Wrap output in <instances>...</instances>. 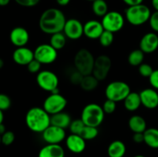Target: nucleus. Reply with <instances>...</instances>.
I'll return each instance as SVG.
<instances>
[{"label":"nucleus","instance_id":"b1692460","mask_svg":"<svg viewBox=\"0 0 158 157\" xmlns=\"http://www.w3.org/2000/svg\"><path fill=\"white\" fill-rule=\"evenodd\" d=\"M127 148L124 143L120 140H114L107 148L109 157H123L126 153Z\"/></svg>","mask_w":158,"mask_h":157},{"label":"nucleus","instance_id":"a19ab883","mask_svg":"<svg viewBox=\"0 0 158 157\" xmlns=\"http://www.w3.org/2000/svg\"><path fill=\"white\" fill-rule=\"evenodd\" d=\"M149 82L154 89H158V69L154 70L153 73L149 77Z\"/></svg>","mask_w":158,"mask_h":157},{"label":"nucleus","instance_id":"3c124183","mask_svg":"<svg viewBox=\"0 0 158 157\" xmlns=\"http://www.w3.org/2000/svg\"><path fill=\"white\" fill-rule=\"evenodd\" d=\"M134 157H145L144 155H135V156H134Z\"/></svg>","mask_w":158,"mask_h":157},{"label":"nucleus","instance_id":"f03ea898","mask_svg":"<svg viewBox=\"0 0 158 157\" xmlns=\"http://www.w3.org/2000/svg\"><path fill=\"white\" fill-rule=\"evenodd\" d=\"M26 123L31 131L42 133L51 125L50 115L41 107H32L26 115Z\"/></svg>","mask_w":158,"mask_h":157},{"label":"nucleus","instance_id":"72a5a7b5","mask_svg":"<svg viewBox=\"0 0 158 157\" xmlns=\"http://www.w3.org/2000/svg\"><path fill=\"white\" fill-rule=\"evenodd\" d=\"M102 108H103L105 113L111 114L116 110V109H117V103L113 101V100L106 99V101L103 103Z\"/></svg>","mask_w":158,"mask_h":157},{"label":"nucleus","instance_id":"1a4fd4ad","mask_svg":"<svg viewBox=\"0 0 158 157\" xmlns=\"http://www.w3.org/2000/svg\"><path fill=\"white\" fill-rule=\"evenodd\" d=\"M36 83L42 89L52 92L58 89L59 78L52 71L43 70L37 73Z\"/></svg>","mask_w":158,"mask_h":157},{"label":"nucleus","instance_id":"9d476101","mask_svg":"<svg viewBox=\"0 0 158 157\" xmlns=\"http://www.w3.org/2000/svg\"><path fill=\"white\" fill-rule=\"evenodd\" d=\"M34 58L41 64H51L57 58V50L50 44H41L34 50Z\"/></svg>","mask_w":158,"mask_h":157},{"label":"nucleus","instance_id":"79ce46f5","mask_svg":"<svg viewBox=\"0 0 158 157\" xmlns=\"http://www.w3.org/2000/svg\"><path fill=\"white\" fill-rule=\"evenodd\" d=\"M133 140L136 143H144V136H143V132H136L133 135Z\"/></svg>","mask_w":158,"mask_h":157},{"label":"nucleus","instance_id":"5fc2aeb1","mask_svg":"<svg viewBox=\"0 0 158 157\" xmlns=\"http://www.w3.org/2000/svg\"><path fill=\"white\" fill-rule=\"evenodd\" d=\"M157 61H158V56H157Z\"/></svg>","mask_w":158,"mask_h":157},{"label":"nucleus","instance_id":"c85d7f7f","mask_svg":"<svg viewBox=\"0 0 158 157\" xmlns=\"http://www.w3.org/2000/svg\"><path fill=\"white\" fill-rule=\"evenodd\" d=\"M92 9L97 16L103 17L108 12L107 3L105 0H95L93 2Z\"/></svg>","mask_w":158,"mask_h":157},{"label":"nucleus","instance_id":"cd10ccee","mask_svg":"<svg viewBox=\"0 0 158 157\" xmlns=\"http://www.w3.org/2000/svg\"><path fill=\"white\" fill-rule=\"evenodd\" d=\"M144 59V52L139 49H135L129 54L127 61L132 66H139L143 63Z\"/></svg>","mask_w":158,"mask_h":157},{"label":"nucleus","instance_id":"9b49d317","mask_svg":"<svg viewBox=\"0 0 158 157\" xmlns=\"http://www.w3.org/2000/svg\"><path fill=\"white\" fill-rule=\"evenodd\" d=\"M112 66L110 58L106 55H100L95 58L93 75L99 80L102 81L107 77Z\"/></svg>","mask_w":158,"mask_h":157},{"label":"nucleus","instance_id":"de8ad7c7","mask_svg":"<svg viewBox=\"0 0 158 157\" xmlns=\"http://www.w3.org/2000/svg\"><path fill=\"white\" fill-rule=\"evenodd\" d=\"M10 2V0H0V6H6Z\"/></svg>","mask_w":158,"mask_h":157},{"label":"nucleus","instance_id":"37998d69","mask_svg":"<svg viewBox=\"0 0 158 157\" xmlns=\"http://www.w3.org/2000/svg\"><path fill=\"white\" fill-rule=\"evenodd\" d=\"M123 2L125 4L127 5L128 6H136V5L142 4L143 0H123Z\"/></svg>","mask_w":158,"mask_h":157},{"label":"nucleus","instance_id":"c03bdc74","mask_svg":"<svg viewBox=\"0 0 158 157\" xmlns=\"http://www.w3.org/2000/svg\"><path fill=\"white\" fill-rule=\"evenodd\" d=\"M70 0H56V2L60 6H66L69 3Z\"/></svg>","mask_w":158,"mask_h":157},{"label":"nucleus","instance_id":"412c9836","mask_svg":"<svg viewBox=\"0 0 158 157\" xmlns=\"http://www.w3.org/2000/svg\"><path fill=\"white\" fill-rule=\"evenodd\" d=\"M50 122L51 125L52 126L66 129V128L69 127L72 119L69 114L64 112H61L50 115Z\"/></svg>","mask_w":158,"mask_h":157},{"label":"nucleus","instance_id":"20e7f679","mask_svg":"<svg viewBox=\"0 0 158 157\" xmlns=\"http://www.w3.org/2000/svg\"><path fill=\"white\" fill-rule=\"evenodd\" d=\"M151 15V9L143 3L128 6L125 11V18L128 22L134 26H142L149 21Z\"/></svg>","mask_w":158,"mask_h":157},{"label":"nucleus","instance_id":"0eeeda50","mask_svg":"<svg viewBox=\"0 0 158 157\" xmlns=\"http://www.w3.org/2000/svg\"><path fill=\"white\" fill-rule=\"evenodd\" d=\"M67 106V100L63 95L58 93H51L48 95L43 103V109L50 115L63 112Z\"/></svg>","mask_w":158,"mask_h":157},{"label":"nucleus","instance_id":"7c9ffc66","mask_svg":"<svg viewBox=\"0 0 158 157\" xmlns=\"http://www.w3.org/2000/svg\"><path fill=\"white\" fill-rule=\"evenodd\" d=\"M85 126H86V125L82 121L81 119H77L72 120L69 128L71 133L80 135Z\"/></svg>","mask_w":158,"mask_h":157},{"label":"nucleus","instance_id":"ea45409f","mask_svg":"<svg viewBox=\"0 0 158 157\" xmlns=\"http://www.w3.org/2000/svg\"><path fill=\"white\" fill-rule=\"evenodd\" d=\"M15 2L23 7H33L37 6L40 0H15Z\"/></svg>","mask_w":158,"mask_h":157},{"label":"nucleus","instance_id":"423d86ee","mask_svg":"<svg viewBox=\"0 0 158 157\" xmlns=\"http://www.w3.org/2000/svg\"><path fill=\"white\" fill-rule=\"evenodd\" d=\"M131 87L123 81H114L110 83L105 89L106 99L118 103L123 101L131 92Z\"/></svg>","mask_w":158,"mask_h":157},{"label":"nucleus","instance_id":"7ed1b4c3","mask_svg":"<svg viewBox=\"0 0 158 157\" xmlns=\"http://www.w3.org/2000/svg\"><path fill=\"white\" fill-rule=\"evenodd\" d=\"M105 112L102 106L97 103H89L81 112V119L86 126L98 128L104 120Z\"/></svg>","mask_w":158,"mask_h":157},{"label":"nucleus","instance_id":"6e6552de","mask_svg":"<svg viewBox=\"0 0 158 157\" xmlns=\"http://www.w3.org/2000/svg\"><path fill=\"white\" fill-rule=\"evenodd\" d=\"M101 22L104 30L114 33L123 29L124 26L125 19L120 12L117 11H110L103 17Z\"/></svg>","mask_w":158,"mask_h":157},{"label":"nucleus","instance_id":"ddd939ff","mask_svg":"<svg viewBox=\"0 0 158 157\" xmlns=\"http://www.w3.org/2000/svg\"><path fill=\"white\" fill-rule=\"evenodd\" d=\"M63 32L66 38L77 40L81 38L83 34V25L77 18H69L66 20Z\"/></svg>","mask_w":158,"mask_h":157},{"label":"nucleus","instance_id":"c756f323","mask_svg":"<svg viewBox=\"0 0 158 157\" xmlns=\"http://www.w3.org/2000/svg\"><path fill=\"white\" fill-rule=\"evenodd\" d=\"M99 134V130L97 127H93V126H86L83 129V132H81L80 135L85 140H92L97 138Z\"/></svg>","mask_w":158,"mask_h":157},{"label":"nucleus","instance_id":"2eb2a0df","mask_svg":"<svg viewBox=\"0 0 158 157\" xmlns=\"http://www.w3.org/2000/svg\"><path fill=\"white\" fill-rule=\"evenodd\" d=\"M140 49L144 53H152L158 48V35L155 32H148L141 38L140 41Z\"/></svg>","mask_w":158,"mask_h":157},{"label":"nucleus","instance_id":"c9c22d12","mask_svg":"<svg viewBox=\"0 0 158 157\" xmlns=\"http://www.w3.org/2000/svg\"><path fill=\"white\" fill-rule=\"evenodd\" d=\"M15 141V134L12 131H6L2 135V143L5 146H10Z\"/></svg>","mask_w":158,"mask_h":157},{"label":"nucleus","instance_id":"5701e85b","mask_svg":"<svg viewBox=\"0 0 158 157\" xmlns=\"http://www.w3.org/2000/svg\"><path fill=\"white\" fill-rule=\"evenodd\" d=\"M128 126L130 129L134 133L136 132H144L147 128L146 120L139 115H135L131 116L128 120Z\"/></svg>","mask_w":158,"mask_h":157},{"label":"nucleus","instance_id":"aec40b11","mask_svg":"<svg viewBox=\"0 0 158 157\" xmlns=\"http://www.w3.org/2000/svg\"><path fill=\"white\" fill-rule=\"evenodd\" d=\"M38 157H65V152L60 144H47L40 149Z\"/></svg>","mask_w":158,"mask_h":157},{"label":"nucleus","instance_id":"2f4dec72","mask_svg":"<svg viewBox=\"0 0 158 157\" xmlns=\"http://www.w3.org/2000/svg\"><path fill=\"white\" fill-rule=\"evenodd\" d=\"M98 39L102 46H103V47H109L110 45H112L113 42L114 40V33L109 32V31L104 30Z\"/></svg>","mask_w":158,"mask_h":157},{"label":"nucleus","instance_id":"bb28decb","mask_svg":"<svg viewBox=\"0 0 158 157\" xmlns=\"http://www.w3.org/2000/svg\"><path fill=\"white\" fill-rule=\"evenodd\" d=\"M49 44L57 51L63 49L66 44V36L63 32L53 34L50 37Z\"/></svg>","mask_w":158,"mask_h":157},{"label":"nucleus","instance_id":"49530a36","mask_svg":"<svg viewBox=\"0 0 158 157\" xmlns=\"http://www.w3.org/2000/svg\"><path fill=\"white\" fill-rule=\"evenodd\" d=\"M151 2H152V6L154 8V9L156 11H158V0H152Z\"/></svg>","mask_w":158,"mask_h":157},{"label":"nucleus","instance_id":"393cba45","mask_svg":"<svg viewBox=\"0 0 158 157\" xmlns=\"http://www.w3.org/2000/svg\"><path fill=\"white\" fill-rule=\"evenodd\" d=\"M144 143L152 149H158V129L148 128L143 132Z\"/></svg>","mask_w":158,"mask_h":157},{"label":"nucleus","instance_id":"09e8293b","mask_svg":"<svg viewBox=\"0 0 158 157\" xmlns=\"http://www.w3.org/2000/svg\"><path fill=\"white\" fill-rule=\"evenodd\" d=\"M3 120H4V114H3V111L0 109V124L3 123Z\"/></svg>","mask_w":158,"mask_h":157},{"label":"nucleus","instance_id":"6ab92c4d","mask_svg":"<svg viewBox=\"0 0 158 157\" xmlns=\"http://www.w3.org/2000/svg\"><path fill=\"white\" fill-rule=\"evenodd\" d=\"M141 104L145 108L154 109L158 106V92L154 89H144L140 92Z\"/></svg>","mask_w":158,"mask_h":157},{"label":"nucleus","instance_id":"a211bd4d","mask_svg":"<svg viewBox=\"0 0 158 157\" xmlns=\"http://www.w3.org/2000/svg\"><path fill=\"white\" fill-rule=\"evenodd\" d=\"M104 31L101 22L89 20L83 25V34L90 39H97Z\"/></svg>","mask_w":158,"mask_h":157},{"label":"nucleus","instance_id":"f704fd0d","mask_svg":"<svg viewBox=\"0 0 158 157\" xmlns=\"http://www.w3.org/2000/svg\"><path fill=\"white\" fill-rule=\"evenodd\" d=\"M12 101L9 95L6 94L0 93V109L2 111H6L10 108Z\"/></svg>","mask_w":158,"mask_h":157},{"label":"nucleus","instance_id":"473e14b6","mask_svg":"<svg viewBox=\"0 0 158 157\" xmlns=\"http://www.w3.org/2000/svg\"><path fill=\"white\" fill-rule=\"evenodd\" d=\"M138 72L140 75L143 77H148L149 78L151 74L154 72L152 66L148 63H142L138 66Z\"/></svg>","mask_w":158,"mask_h":157},{"label":"nucleus","instance_id":"39448f33","mask_svg":"<svg viewBox=\"0 0 158 157\" xmlns=\"http://www.w3.org/2000/svg\"><path fill=\"white\" fill-rule=\"evenodd\" d=\"M95 58L89 50L81 49L77 52L74 57V66L77 71L83 75L93 73Z\"/></svg>","mask_w":158,"mask_h":157},{"label":"nucleus","instance_id":"8fccbe9b","mask_svg":"<svg viewBox=\"0 0 158 157\" xmlns=\"http://www.w3.org/2000/svg\"><path fill=\"white\" fill-rule=\"evenodd\" d=\"M3 66H4V61L0 58V69H1Z\"/></svg>","mask_w":158,"mask_h":157},{"label":"nucleus","instance_id":"dca6fc26","mask_svg":"<svg viewBox=\"0 0 158 157\" xmlns=\"http://www.w3.org/2000/svg\"><path fill=\"white\" fill-rule=\"evenodd\" d=\"M34 58V51L26 46L17 48L12 54L13 61L20 66H27Z\"/></svg>","mask_w":158,"mask_h":157},{"label":"nucleus","instance_id":"4468645a","mask_svg":"<svg viewBox=\"0 0 158 157\" xmlns=\"http://www.w3.org/2000/svg\"><path fill=\"white\" fill-rule=\"evenodd\" d=\"M9 38L12 44L17 48L23 47L29 41V33L25 28L15 27L11 31Z\"/></svg>","mask_w":158,"mask_h":157},{"label":"nucleus","instance_id":"e433bc0d","mask_svg":"<svg viewBox=\"0 0 158 157\" xmlns=\"http://www.w3.org/2000/svg\"><path fill=\"white\" fill-rule=\"evenodd\" d=\"M41 63L39 61H37L36 59L34 58L32 62L29 63L27 65V69L28 71L29 72L32 74H35V73H39L40 72V69H41Z\"/></svg>","mask_w":158,"mask_h":157},{"label":"nucleus","instance_id":"a878e982","mask_svg":"<svg viewBox=\"0 0 158 157\" xmlns=\"http://www.w3.org/2000/svg\"><path fill=\"white\" fill-rule=\"evenodd\" d=\"M99 82L100 81L93 74H90V75L83 76L80 86L84 91L90 92V91L94 90L98 86Z\"/></svg>","mask_w":158,"mask_h":157},{"label":"nucleus","instance_id":"58836bf2","mask_svg":"<svg viewBox=\"0 0 158 157\" xmlns=\"http://www.w3.org/2000/svg\"><path fill=\"white\" fill-rule=\"evenodd\" d=\"M150 26L154 32H158V11H155L154 13H151L149 19Z\"/></svg>","mask_w":158,"mask_h":157},{"label":"nucleus","instance_id":"a18cd8bd","mask_svg":"<svg viewBox=\"0 0 158 157\" xmlns=\"http://www.w3.org/2000/svg\"><path fill=\"white\" fill-rule=\"evenodd\" d=\"M6 132V126H4V124H3V123H1V124H0V135H2V134H4Z\"/></svg>","mask_w":158,"mask_h":157},{"label":"nucleus","instance_id":"f257e3e1","mask_svg":"<svg viewBox=\"0 0 158 157\" xmlns=\"http://www.w3.org/2000/svg\"><path fill=\"white\" fill-rule=\"evenodd\" d=\"M66 18L63 12L59 9L50 8L42 13L39 21L40 30L48 35H53L63 32Z\"/></svg>","mask_w":158,"mask_h":157},{"label":"nucleus","instance_id":"603ef678","mask_svg":"<svg viewBox=\"0 0 158 157\" xmlns=\"http://www.w3.org/2000/svg\"><path fill=\"white\" fill-rule=\"evenodd\" d=\"M2 143V135H0V144Z\"/></svg>","mask_w":158,"mask_h":157},{"label":"nucleus","instance_id":"864d4df0","mask_svg":"<svg viewBox=\"0 0 158 157\" xmlns=\"http://www.w3.org/2000/svg\"><path fill=\"white\" fill-rule=\"evenodd\" d=\"M87 1H89V2H94V1H95V0H87Z\"/></svg>","mask_w":158,"mask_h":157},{"label":"nucleus","instance_id":"4c0bfd02","mask_svg":"<svg viewBox=\"0 0 158 157\" xmlns=\"http://www.w3.org/2000/svg\"><path fill=\"white\" fill-rule=\"evenodd\" d=\"M83 76H84V75H83V74H81L79 71L75 69V71L71 73L70 77H69V80H70L72 84L76 85V86H77V85H80L82 80H83Z\"/></svg>","mask_w":158,"mask_h":157},{"label":"nucleus","instance_id":"4be33fe9","mask_svg":"<svg viewBox=\"0 0 158 157\" xmlns=\"http://www.w3.org/2000/svg\"><path fill=\"white\" fill-rule=\"evenodd\" d=\"M125 109L129 112H135L141 106L140 93L135 92H131L129 95L123 100Z\"/></svg>","mask_w":158,"mask_h":157},{"label":"nucleus","instance_id":"f3484780","mask_svg":"<svg viewBox=\"0 0 158 157\" xmlns=\"http://www.w3.org/2000/svg\"><path fill=\"white\" fill-rule=\"evenodd\" d=\"M66 145L67 149L73 153L79 154L86 149V140L80 135L72 134L66 138Z\"/></svg>","mask_w":158,"mask_h":157},{"label":"nucleus","instance_id":"f8f14e48","mask_svg":"<svg viewBox=\"0 0 158 157\" xmlns=\"http://www.w3.org/2000/svg\"><path fill=\"white\" fill-rule=\"evenodd\" d=\"M42 136L47 144H60L66 138L64 129L52 125H50L42 132Z\"/></svg>","mask_w":158,"mask_h":157}]
</instances>
